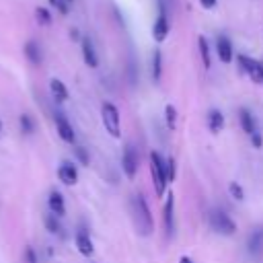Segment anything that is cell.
I'll list each match as a JSON object with an SVG mask.
<instances>
[{
	"mask_svg": "<svg viewBox=\"0 0 263 263\" xmlns=\"http://www.w3.org/2000/svg\"><path fill=\"white\" fill-rule=\"evenodd\" d=\"M132 214H134V224L138 233L142 237H150L154 233V220L150 214V206L142 194H136L132 202Z\"/></svg>",
	"mask_w": 263,
	"mask_h": 263,
	"instance_id": "1",
	"label": "cell"
},
{
	"mask_svg": "<svg viewBox=\"0 0 263 263\" xmlns=\"http://www.w3.org/2000/svg\"><path fill=\"white\" fill-rule=\"evenodd\" d=\"M150 171H152V183H154L156 196L163 198L165 187L169 185V181H167V161H165V156H161L156 150L150 152Z\"/></svg>",
	"mask_w": 263,
	"mask_h": 263,
	"instance_id": "2",
	"label": "cell"
},
{
	"mask_svg": "<svg viewBox=\"0 0 263 263\" xmlns=\"http://www.w3.org/2000/svg\"><path fill=\"white\" fill-rule=\"evenodd\" d=\"M208 220H210L212 231L218 233V235H222V237H233L237 233V222L229 214H226L224 210H220V208H214L212 212H210Z\"/></svg>",
	"mask_w": 263,
	"mask_h": 263,
	"instance_id": "3",
	"label": "cell"
},
{
	"mask_svg": "<svg viewBox=\"0 0 263 263\" xmlns=\"http://www.w3.org/2000/svg\"><path fill=\"white\" fill-rule=\"evenodd\" d=\"M101 117H103L105 130L109 132V136L111 138H119L121 136V117H119V109L115 107L113 103L105 101L101 105Z\"/></svg>",
	"mask_w": 263,
	"mask_h": 263,
	"instance_id": "4",
	"label": "cell"
},
{
	"mask_svg": "<svg viewBox=\"0 0 263 263\" xmlns=\"http://www.w3.org/2000/svg\"><path fill=\"white\" fill-rule=\"evenodd\" d=\"M235 58H237L241 70H243V72H247L249 78H251L255 84H263V62L253 60V58L245 56V54H239V56H235Z\"/></svg>",
	"mask_w": 263,
	"mask_h": 263,
	"instance_id": "5",
	"label": "cell"
},
{
	"mask_svg": "<svg viewBox=\"0 0 263 263\" xmlns=\"http://www.w3.org/2000/svg\"><path fill=\"white\" fill-rule=\"evenodd\" d=\"M138 167H140V159H138V152L132 144L124 146V154H121V169H124L126 177L134 179L138 175Z\"/></svg>",
	"mask_w": 263,
	"mask_h": 263,
	"instance_id": "6",
	"label": "cell"
},
{
	"mask_svg": "<svg viewBox=\"0 0 263 263\" xmlns=\"http://www.w3.org/2000/svg\"><path fill=\"white\" fill-rule=\"evenodd\" d=\"M163 226H165L167 239H173V235H175V196L171 191L167 194L165 208H163Z\"/></svg>",
	"mask_w": 263,
	"mask_h": 263,
	"instance_id": "7",
	"label": "cell"
},
{
	"mask_svg": "<svg viewBox=\"0 0 263 263\" xmlns=\"http://www.w3.org/2000/svg\"><path fill=\"white\" fill-rule=\"evenodd\" d=\"M56 130H58V136L64 140L66 144H74L76 142V132H74L72 124H70L68 117L62 111L56 113Z\"/></svg>",
	"mask_w": 263,
	"mask_h": 263,
	"instance_id": "8",
	"label": "cell"
},
{
	"mask_svg": "<svg viewBox=\"0 0 263 263\" xmlns=\"http://www.w3.org/2000/svg\"><path fill=\"white\" fill-rule=\"evenodd\" d=\"M169 33H171V25H169V16L165 12H161L159 16H156V21L152 25V39L156 43H165L167 37H169Z\"/></svg>",
	"mask_w": 263,
	"mask_h": 263,
	"instance_id": "9",
	"label": "cell"
},
{
	"mask_svg": "<svg viewBox=\"0 0 263 263\" xmlns=\"http://www.w3.org/2000/svg\"><path fill=\"white\" fill-rule=\"evenodd\" d=\"M80 49H82V60L89 68H99V56H97V49H95V43L91 37H84L80 39Z\"/></svg>",
	"mask_w": 263,
	"mask_h": 263,
	"instance_id": "10",
	"label": "cell"
},
{
	"mask_svg": "<svg viewBox=\"0 0 263 263\" xmlns=\"http://www.w3.org/2000/svg\"><path fill=\"white\" fill-rule=\"evenodd\" d=\"M216 56L222 64H231L235 60V49H233V41L226 37V35H220L216 39Z\"/></svg>",
	"mask_w": 263,
	"mask_h": 263,
	"instance_id": "11",
	"label": "cell"
},
{
	"mask_svg": "<svg viewBox=\"0 0 263 263\" xmlns=\"http://www.w3.org/2000/svg\"><path fill=\"white\" fill-rule=\"evenodd\" d=\"M23 51H25V58L29 60V64H33V66H41L43 64V49H41L37 39H29L25 43Z\"/></svg>",
	"mask_w": 263,
	"mask_h": 263,
	"instance_id": "12",
	"label": "cell"
},
{
	"mask_svg": "<svg viewBox=\"0 0 263 263\" xmlns=\"http://www.w3.org/2000/svg\"><path fill=\"white\" fill-rule=\"evenodd\" d=\"M58 177H60V181L62 183H66V185H76V181H78V169L72 165V163H62L60 165V169H58Z\"/></svg>",
	"mask_w": 263,
	"mask_h": 263,
	"instance_id": "13",
	"label": "cell"
},
{
	"mask_svg": "<svg viewBox=\"0 0 263 263\" xmlns=\"http://www.w3.org/2000/svg\"><path fill=\"white\" fill-rule=\"evenodd\" d=\"M76 249L80 255L84 257H91L95 253V245H93V239L86 231H78L76 233Z\"/></svg>",
	"mask_w": 263,
	"mask_h": 263,
	"instance_id": "14",
	"label": "cell"
},
{
	"mask_svg": "<svg viewBox=\"0 0 263 263\" xmlns=\"http://www.w3.org/2000/svg\"><path fill=\"white\" fill-rule=\"evenodd\" d=\"M247 251L251 255H259L263 251V226H257L247 237Z\"/></svg>",
	"mask_w": 263,
	"mask_h": 263,
	"instance_id": "15",
	"label": "cell"
},
{
	"mask_svg": "<svg viewBox=\"0 0 263 263\" xmlns=\"http://www.w3.org/2000/svg\"><path fill=\"white\" fill-rule=\"evenodd\" d=\"M47 204H49V210L54 216H58V218L66 216V202H64V196L60 191H51L49 198H47Z\"/></svg>",
	"mask_w": 263,
	"mask_h": 263,
	"instance_id": "16",
	"label": "cell"
},
{
	"mask_svg": "<svg viewBox=\"0 0 263 263\" xmlns=\"http://www.w3.org/2000/svg\"><path fill=\"white\" fill-rule=\"evenodd\" d=\"M239 121H241L243 132L247 134V136H251V134L257 132V121H255V117H253V113L249 109H245V107L239 109Z\"/></svg>",
	"mask_w": 263,
	"mask_h": 263,
	"instance_id": "17",
	"label": "cell"
},
{
	"mask_svg": "<svg viewBox=\"0 0 263 263\" xmlns=\"http://www.w3.org/2000/svg\"><path fill=\"white\" fill-rule=\"evenodd\" d=\"M150 74H152V80H154V82H161V78H163V51H161L159 47L152 51Z\"/></svg>",
	"mask_w": 263,
	"mask_h": 263,
	"instance_id": "18",
	"label": "cell"
},
{
	"mask_svg": "<svg viewBox=\"0 0 263 263\" xmlns=\"http://www.w3.org/2000/svg\"><path fill=\"white\" fill-rule=\"evenodd\" d=\"M208 130L212 134H220L224 130V115L220 109H210L208 111Z\"/></svg>",
	"mask_w": 263,
	"mask_h": 263,
	"instance_id": "19",
	"label": "cell"
},
{
	"mask_svg": "<svg viewBox=\"0 0 263 263\" xmlns=\"http://www.w3.org/2000/svg\"><path fill=\"white\" fill-rule=\"evenodd\" d=\"M49 91H51V95H54V99H56L58 103H64V101H68V97H70V93H68V89H66V84H64L60 78H51V80H49Z\"/></svg>",
	"mask_w": 263,
	"mask_h": 263,
	"instance_id": "20",
	"label": "cell"
},
{
	"mask_svg": "<svg viewBox=\"0 0 263 263\" xmlns=\"http://www.w3.org/2000/svg\"><path fill=\"white\" fill-rule=\"evenodd\" d=\"M198 51H200V58H202L204 68L210 70V66H212V51H210V43H208V39L204 37V35H200V37H198Z\"/></svg>",
	"mask_w": 263,
	"mask_h": 263,
	"instance_id": "21",
	"label": "cell"
},
{
	"mask_svg": "<svg viewBox=\"0 0 263 263\" xmlns=\"http://www.w3.org/2000/svg\"><path fill=\"white\" fill-rule=\"evenodd\" d=\"M35 21H37L41 27H51V23H54L51 10L45 8V6H37V8H35Z\"/></svg>",
	"mask_w": 263,
	"mask_h": 263,
	"instance_id": "22",
	"label": "cell"
},
{
	"mask_svg": "<svg viewBox=\"0 0 263 263\" xmlns=\"http://www.w3.org/2000/svg\"><path fill=\"white\" fill-rule=\"evenodd\" d=\"M165 121H167V128L173 132L175 126H177V109H175V105H165Z\"/></svg>",
	"mask_w": 263,
	"mask_h": 263,
	"instance_id": "23",
	"label": "cell"
},
{
	"mask_svg": "<svg viewBox=\"0 0 263 263\" xmlns=\"http://www.w3.org/2000/svg\"><path fill=\"white\" fill-rule=\"evenodd\" d=\"M43 222H45V229H47L51 235H60V233H62V224H60L58 216H54V214H45Z\"/></svg>",
	"mask_w": 263,
	"mask_h": 263,
	"instance_id": "24",
	"label": "cell"
},
{
	"mask_svg": "<svg viewBox=\"0 0 263 263\" xmlns=\"http://www.w3.org/2000/svg\"><path fill=\"white\" fill-rule=\"evenodd\" d=\"M19 124H21V132H23L25 136H31V134L35 132V119H33L29 113H23V115L19 117Z\"/></svg>",
	"mask_w": 263,
	"mask_h": 263,
	"instance_id": "25",
	"label": "cell"
},
{
	"mask_svg": "<svg viewBox=\"0 0 263 263\" xmlns=\"http://www.w3.org/2000/svg\"><path fill=\"white\" fill-rule=\"evenodd\" d=\"M229 194H231V198H233L235 202H243V200H245V189L241 187L239 181H231V183H229Z\"/></svg>",
	"mask_w": 263,
	"mask_h": 263,
	"instance_id": "26",
	"label": "cell"
},
{
	"mask_svg": "<svg viewBox=\"0 0 263 263\" xmlns=\"http://www.w3.org/2000/svg\"><path fill=\"white\" fill-rule=\"evenodd\" d=\"M167 181L173 183L177 179V163H175V156H167Z\"/></svg>",
	"mask_w": 263,
	"mask_h": 263,
	"instance_id": "27",
	"label": "cell"
},
{
	"mask_svg": "<svg viewBox=\"0 0 263 263\" xmlns=\"http://www.w3.org/2000/svg\"><path fill=\"white\" fill-rule=\"evenodd\" d=\"M74 156H76V161H78L82 167H89V165H91L89 150H86L84 146H76V148H74Z\"/></svg>",
	"mask_w": 263,
	"mask_h": 263,
	"instance_id": "28",
	"label": "cell"
},
{
	"mask_svg": "<svg viewBox=\"0 0 263 263\" xmlns=\"http://www.w3.org/2000/svg\"><path fill=\"white\" fill-rule=\"evenodd\" d=\"M23 259H25V263H39V259H37V253H35V249L31 247V245H27V247H25Z\"/></svg>",
	"mask_w": 263,
	"mask_h": 263,
	"instance_id": "29",
	"label": "cell"
},
{
	"mask_svg": "<svg viewBox=\"0 0 263 263\" xmlns=\"http://www.w3.org/2000/svg\"><path fill=\"white\" fill-rule=\"evenodd\" d=\"M249 138H251L253 148H263V134H261V132H255V134H251Z\"/></svg>",
	"mask_w": 263,
	"mask_h": 263,
	"instance_id": "30",
	"label": "cell"
},
{
	"mask_svg": "<svg viewBox=\"0 0 263 263\" xmlns=\"http://www.w3.org/2000/svg\"><path fill=\"white\" fill-rule=\"evenodd\" d=\"M198 2H200V6L204 10H214V8H218V0H198Z\"/></svg>",
	"mask_w": 263,
	"mask_h": 263,
	"instance_id": "31",
	"label": "cell"
},
{
	"mask_svg": "<svg viewBox=\"0 0 263 263\" xmlns=\"http://www.w3.org/2000/svg\"><path fill=\"white\" fill-rule=\"evenodd\" d=\"M70 37H72V41H80L82 39L80 33H78V29H70Z\"/></svg>",
	"mask_w": 263,
	"mask_h": 263,
	"instance_id": "32",
	"label": "cell"
},
{
	"mask_svg": "<svg viewBox=\"0 0 263 263\" xmlns=\"http://www.w3.org/2000/svg\"><path fill=\"white\" fill-rule=\"evenodd\" d=\"M179 263H194V261H191L187 255H183V257H179Z\"/></svg>",
	"mask_w": 263,
	"mask_h": 263,
	"instance_id": "33",
	"label": "cell"
},
{
	"mask_svg": "<svg viewBox=\"0 0 263 263\" xmlns=\"http://www.w3.org/2000/svg\"><path fill=\"white\" fill-rule=\"evenodd\" d=\"M47 2H49L51 8H56V6H58V0H47Z\"/></svg>",
	"mask_w": 263,
	"mask_h": 263,
	"instance_id": "34",
	"label": "cell"
},
{
	"mask_svg": "<svg viewBox=\"0 0 263 263\" xmlns=\"http://www.w3.org/2000/svg\"><path fill=\"white\" fill-rule=\"evenodd\" d=\"M0 136H2V119H0Z\"/></svg>",
	"mask_w": 263,
	"mask_h": 263,
	"instance_id": "35",
	"label": "cell"
},
{
	"mask_svg": "<svg viewBox=\"0 0 263 263\" xmlns=\"http://www.w3.org/2000/svg\"><path fill=\"white\" fill-rule=\"evenodd\" d=\"M66 2H68V4H72V2H74V0H66Z\"/></svg>",
	"mask_w": 263,
	"mask_h": 263,
	"instance_id": "36",
	"label": "cell"
}]
</instances>
